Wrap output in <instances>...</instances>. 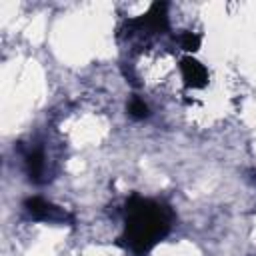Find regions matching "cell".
<instances>
[{"mask_svg": "<svg viewBox=\"0 0 256 256\" xmlns=\"http://www.w3.org/2000/svg\"><path fill=\"white\" fill-rule=\"evenodd\" d=\"M174 224L172 208L156 198L132 194L124 204V230L116 244L134 256H148Z\"/></svg>", "mask_w": 256, "mask_h": 256, "instance_id": "6da1fadb", "label": "cell"}, {"mask_svg": "<svg viewBox=\"0 0 256 256\" xmlns=\"http://www.w3.org/2000/svg\"><path fill=\"white\" fill-rule=\"evenodd\" d=\"M128 36L140 34V36H158L168 30V4L166 2H154L150 10L138 18H132L126 22Z\"/></svg>", "mask_w": 256, "mask_h": 256, "instance_id": "7a4b0ae2", "label": "cell"}, {"mask_svg": "<svg viewBox=\"0 0 256 256\" xmlns=\"http://www.w3.org/2000/svg\"><path fill=\"white\" fill-rule=\"evenodd\" d=\"M24 210L30 218L38 222H50V224H74V216L68 214L64 208L40 198V196H30L24 200Z\"/></svg>", "mask_w": 256, "mask_h": 256, "instance_id": "3957f363", "label": "cell"}, {"mask_svg": "<svg viewBox=\"0 0 256 256\" xmlns=\"http://www.w3.org/2000/svg\"><path fill=\"white\" fill-rule=\"evenodd\" d=\"M22 160H24V170L34 184H44L50 180V160L46 156L44 146L40 144H28L22 148Z\"/></svg>", "mask_w": 256, "mask_h": 256, "instance_id": "277c9868", "label": "cell"}, {"mask_svg": "<svg viewBox=\"0 0 256 256\" xmlns=\"http://www.w3.org/2000/svg\"><path fill=\"white\" fill-rule=\"evenodd\" d=\"M178 70H180V78L182 84L188 90H198L204 88L208 84V70L204 64H200L198 60H194L192 56H184L178 60Z\"/></svg>", "mask_w": 256, "mask_h": 256, "instance_id": "5b68a950", "label": "cell"}, {"mask_svg": "<svg viewBox=\"0 0 256 256\" xmlns=\"http://www.w3.org/2000/svg\"><path fill=\"white\" fill-rule=\"evenodd\" d=\"M128 114H130L134 120H144V118L150 116V108H148V104L144 102V98L132 96L130 102H128Z\"/></svg>", "mask_w": 256, "mask_h": 256, "instance_id": "8992f818", "label": "cell"}, {"mask_svg": "<svg viewBox=\"0 0 256 256\" xmlns=\"http://www.w3.org/2000/svg\"><path fill=\"white\" fill-rule=\"evenodd\" d=\"M200 44H202V38L196 32H182V34H178V46L182 50H186V52H196L200 48Z\"/></svg>", "mask_w": 256, "mask_h": 256, "instance_id": "52a82bcc", "label": "cell"}]
</instances>
